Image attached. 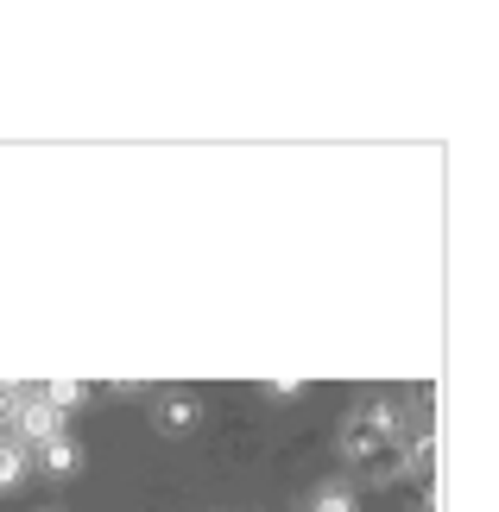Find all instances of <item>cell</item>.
I'll list each match as a JSON object with an SVG mask.
<instances>
[{
    "label": "cell",
    "instance_id": "52a82bcc",
    "mask_svg": "<svg viewBox=\"0 0 499 512\" xmlns=\"http://www.w3.org/2000/svg\"><path fill=\"white\" fill-rule=\"evenodd\" d=\"M310 512H361V506H354V494H348V487H323V494L310 500Z\"/></svg>",
    "mask_w": 499,
    "mask_h": 512
},
{
    "label": "cell",
    "instance_id": "7a4b0ae2",
    "mask_svg": "<svg viewBox=\"0 0 499 512\" xmlns=\"http://www.w3.org/2000/svg\"><path fill=\"white\" fill-rule=\"evenodd\" d=\"M13 430H19V443H38V449H45V443L64 437V411H51L38 392H26L19 411H13Z\"/></svg>",
    "mask_w": 499,
    "mask_h": 512
},
{
    "label": "cell",
    "instance_id": "277c9868",
    "mask_svg": "<svg viewBox=\"0 0 499 512\" xmlns=\"http://www.w3.org/2000/svg\"><path fill=\"white\" fill-rule=\"evenodd\" d=\"M38 468H45L51 481H70V475H83V449H76L70 437H57V443H45V456H38Z\"/></svg>",
    "mask_w": 499,
    "mask_h": 512
},
{
    "label": "cell",
    "instance_id": "8992f818",
    "mask_svg": "<svg viewBox=\"0 0 499 512\" xmlns=\"http://www.w3.org/2000/svg\"><path fill=\"white\" fill-rule=\"evenodd\" d=\"M19 481H26V449H19V443H0V494H13Z\"/></svg>",
    "mask_w": 499,
    "mask_h": 512
},
{
    "label": "cell",
    "instance_id": "6da1fadb",
    "mask_svg": "<svg viewBox=\"0 0 499 512\" xmlns=\"http://www.w3.org/2000/svg\"><path fill=\"white\" fill-rule=\"evenodd\" d=\"M342 456L348 462H361L373 481H386L405 468V437H398V418L386 405H367V411H354V418L342 424Z\"/></svg>",
    "mask_w": 499,
    "mask_h": 512
},
{
    "label": "cell",
    "instance_id": "5b68a950",
    "mask_svg": "<svg viewBox=\"0 0 499 512\" xmlns=\"http://www.w3.org/2000/svg\"><path fill=\"white\" fill-rule=\"evenodd\" d=\"M38 399H45L51 411H76V405L95 399V386L89 380H51V386H38Z\"/></svg>",
    "mask_w": 499,
    "mask_h": 512
},
{
    "label": "cell",
    "instance_id": "ba28073f",
    "mask_svg": "<svg viewBox=\"0 0 499 512\" xmlns=\"http://www.w3.org/2000/svg\"><path fill=\"white\" fill-rule=\"evenodd\" d=\"M13 411H19V392H13V386H0V424H13Z\"/></svg>",
    "mask_w": 499,
    "mask_h": 512
},
{
    "label": "cell",
    "instance_id": "3957f363",
    "mask_svg": "<svg viewBox=\"0 0 499 512\" xmlns=\"http://www.w3.org/2000/svg\"><path fill=\"white\" fill-rule=\"evenodd\" d=\"M196 418H203L196 392H158V399H152V430H158V437H190Z\"/></svg>",
    "mask_w": 499,
    "mask_h": 512
}]
</instances>
